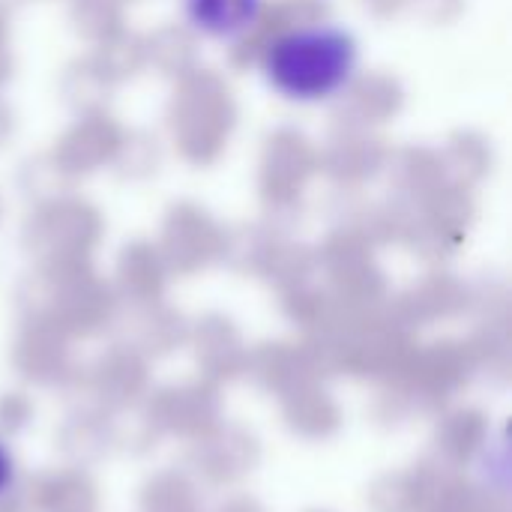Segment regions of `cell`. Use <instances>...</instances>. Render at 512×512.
I'll return each instance as SVG.
<instances>
[{"instance_id":"obj_1","label":"cell","mask_w":512,"mask_h":512,"mask_svg":"<svg viewBox=\"0 0 512 512\" xmlns=\"http://www.w3.org/2000/svg\"><path fill=\"white\" fill-rule=\"evenodd\" d=\"M360 63V39L339 21L282 27L258 54L261 81L291 105H327L342 99L354 87Z\"/></svg>"},{"instance_id":"obj_2","label":"cell","mask_w":512,"mask_h":512,"mask_svg":"<svg viewBox=\"0 0 512 512\" xmlns=\"http://www.w3.org/2000/svg\"><path fill=\"white\" fill-rule=\"evenodd\" d=\"M180 9L195 36L216 45H237L261 27L267 0H180Z\"/></svg>"},{"instance_id":"obj_3","label":"cell","mask_w":512,"mask_h":512,"mask_svg":"<svg viewBox=\"0 0 512 512\" xmlns=\"http://www.w3.org/2000/svg\"><path fill=\"white\" fill-rule=\"evenodd\" d=\"M9 480H12V459H9V453L0 447V495H3V489L9 486Z\"/></svg>"}]
</instances>
